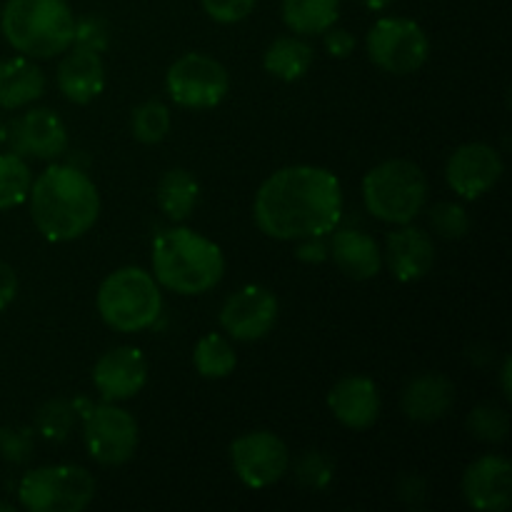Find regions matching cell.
Returning <instances> with one entry per match:
<instances>
[{
  "mask_svg": "<svg viewBox=\"0 0 512 512\" xmlns=\"http://www.w3.org/2000/svg\"><path fill=\"white\" fill-rule=\"evenodd\" d=\"M255 225L273 240L325 238L343 218V188L330 170L290 165L255 193Z\"/></svg>",
  "mask_w": 512,
  "mask_h": 512,
  "instance_id": "cell-1",
  "label": "cell"
},
{
  "mask_svg": "<svg viewBox=\"0 0 512 512\" xmlns=\"http://www.w3.org/2000/svg\"><path fill=\"white\" fill-rule=\"evenodd\" d=\"M30 215L50 243H68L95 225L100 193L93 180L73 165H50L30 185Z\"/></svg>",
  "mask_w": 512,
  "mask_h": 512,
  "instance_id": "cell-2",
  "label": "cell"
},
{
  "mask_svg": "<svg viewBox=\"0 0 512 512\" xmlns=\"http://www.w3.org/2000/svg\"><path fill=\"white\" fill-rule=\"evenodd\" d=\"M225 255L190 228H170L153 243V275L178 295H203L223 280Z\"/></svg>",
  "mask_w": 512,
  "mask_h": 512,
  "instance_id": "cell-3",
  "label": "cell"
},
{
  "mask_svg": "<svg viewBox=\"0 0 512 512\" xmlns=\"http://www.w3.org/2000/svg\"><path fill=\"white\" fill-rule=\"evenodd\" d=\"M0 28L25 58H53L73 45L75 15L65 0H8Z\"/></svg>",
  "mask_w": 512,
  "mask_h": 512,
  "instance_id": "cell-4",
  "label": "cell"
},
{
  "mask_svg": "<svg viewBox=\"0 0 512 512\" xmlns=\"http://www.w3.org/2000/svg\"><path fill=\"white\" fill-rule=\"evenodd\" d=\"M365 208L383 223H413L428 200V178L413 160H385L363 180Z\"/></svg>",
  "mask_w": 512,
  "mask_h": 512,
  "instance_id": "cell-5",
  "label": "cell"
},
{
  "mask_svg": "<svg viewBox=\"0 0 512 512\" xmlns=\"http://www.w3.org/2000/svg\"><path fill=\"white\" fill-rule=\"evenodd\" d=\"M163 310L158 280L143 268H120L98 290V313L118 333L150 328Z\"/></svg>",
  "mask_w": 512,
  "mask_h": 512,
  "instance_id": "cell-6",
  "label": "cell"
},
{
  "mask_svg": "<svg viewBox=\"0 0 512 512\" xmlns=\"http://www.w3.org/2000/svg\"><path fill=\"white\" fill-rule=\"evenodd\" d=\"M95 498V480L80 465H48L25 473L18 500L30 512H80Z\"/></svg>",
  "mask_w": 512,
  "mask_h": 512,
  "instance_id": "cell-7",
  "label": "cell"
},
{
  "mask_svg": "<svg viewBox=\"0 0 512 512\" xmlns=\"http://www.w3.org/2000/svg\"><path fill=\"white\" fill-rule=\"evenodd\" d=\"M368 55L380 70L393 75H410L428 60L430 40L425 30L410 18H380L368 30Z\"/></svg>",
  "mask_w": 512,
  "mask_h": 512,
  "instance_id": "cell-8",
  "label": "cell"
},
{
  "mask_svg": "<svg viewBox=\"0 0 512 512\" xmlns=\"http://www.w3.org/2000/svg\"><path fill=\"white\" fill-rule=\"evenodd\" d=\"M83 440L88 455L100 465L128 463L138 448V423L128 410L113 403H83Z\"/></svg>",
  "mask_w": 512,
  "mask_h": 512,
  "instance_id": "cell-9",
  "label": "cell"
},
{
  "mask_svg": "<svg viewBox=\"0 0 512 512\" xmlns=\"http://www.w3.org/2000/svg\"><path fill=\"white\" fill-rule=\"evenodd\" d=\"M165 88L180 108L205 110L225 100L230 90V75L223 63L203 53H188L170 65Z\"/></svg>",
  "mask_w": 512,
  "mask_h": 512,
  "instance_id": "cell-10",
  "label": "cell"
},
{
  "mask_svg": "<svg viewBox=\"0 0 512 512\" xmlns=\"http://www.w3.org/2000/svg\"><path fill=\"white\" fill-rule=\"evenodd\" d=\"M230 463L240 483L253 490H263L288 473L290 453L278 435L268 430H253L233 440Z\"/></svg>",
  "mask_w": 512,
  "mask_h": 512,
  "instance_id": "cell-11",
  "label": "cell"
},
{
  "mask_svg": "<svg viewBox=\"0 0 512 512\" xmlns=\"http://www.w3.org/2000/svg\"><path fill=\"white\" fill-rule=\"evenodd\" d=\"M278 320V298L263 285H245L225 300L220 325L233 340L253 343L265 338Z\"/></svg>",
  "mask_w": 512,
  "mask_h": 512,
  "instance_id": "cell-12",
  "label": "cell"
},
{
  "mask_svg": "<svg viewBox=\"0 0 512 512\" xmlns=\"http://www.w3.org/2000/svg\"><path fill=\"white\" fill-rule=\"evenodd\" d=\"M503 158L488 143H465L450 155L445 178L463 200H478L503 178Z\"/></svg>",
  "mask_w": 512,
  "mask_h": 512,
  "instance_id": "cell-13",
  "label": "cell"
},
{
  "mask_svg": "<svg viewBox=\"0 0 512 512\" xmlns=\"http://www.w3.org/2000/svg\"><path fill=\"white\" fill-rule=\"evenodd\" d=\"M5 143L10 145V153L20 158L53 160L68 148V130L53 110L33 108L8 125Z\"/></svg>",
  "mask_w": 512,
  "mask_h": 512,
  "instance_id": "cell-14",
  "label": "cell"
},
{
  "mask_svg": "<svg viewBox=\"0 0 512 512\" xmlns=\"http://www.w3.org/2000/svg\"><path fill=\"white\" fill-rule=\"evenodd\" d=\"M93 383L103 400H130L148 383V360L138 348H113L98 358L93 368Z\"/></svg>",
  "mask_w": 512,
  "mask_h": 512,
  "instance_id": "cell-15",
  "label": "cell"
},
{
  "mask_svg": "<svg viewBox=\"0 0 512 512\" xmlns=\"http://www.w3.org/2000/svg\"><path fill=\"white\" fill-rule=\"evenodd\" d=\"M463 498L470 508L503 512L512 503V465L503 455L475 460L463 475Z\"/></svg>",
  "mask_w": 512,
  "mask_h": 512,
  "instance_id": "cell-16",
  "label": "cell"
},
{
  "mask_svg": "<svg viewBox=\"0 0 512 512\" xmlns=\"http://www.w3.org/2000/svg\"><path fill=\"white\" fill-rule=\"evenodd\" d=\"M328 408L345 428L365 430L380 418L383 400H380V390L373 380L365 375H348V378L338 380L328 393Z\"/></svg>",
  "mask_w": 512,
  "mask_h": 512,
  "instance_id": "cell-17",
  "label": "cell"
},
{
  "mask_svg": "<svg viewBox=\"0 0 512 512\" xmlns=\"http://www.w3.org/2000/svg\"><path fill=\"white\" fill-rule=\"evenodd\" d=\"M385 263L400 283H415L425 278L435 265V245L425 230L413 228L410 223L388 235L385 243Z\"/></svg>",
  "mask_w": 512,
  "mask_h": 512,
  "instance_id": "cell-18",
  "label": "cell"
},
{
  "mask_svg": "<svg viewBox=\"0 0 512 512\" xmlns=\"http://www.w3.org/2000/svg\"><path fill=\"white\" fill-rule=\"evenodd\" d=\"M58 88L70 103L85 105L105 88V65L98 50L75 45L58 65Z\"/></svg>",
  "mask_w": 512,
  "mask_h": 512,
  "instance_id": "cell-19",
  "label": "cell"
},
{
  "mask_svg": "<svg viewBox=\"0 0 512 512\" xmlns=\"http://www.w3.org/2000/svg\"><path fill=\"white\" fill-rule=\"evenodd\" d=\"M455 403V385L440 373H420L410 380L400 398L405 418L415 423H435L445 418Z\"/></svg>",
  "mask_w": 512,
  "mask_h": 512,
  "instance_id": "cell-20",
  "label": "cell"
},
{
  "mask_svg": "<svg viewBox=\"0 0 512 512\" xmlns=\"http://www.w3.org/2000/svg\"><path fill=\"white\" fill-rule=\"evenodd\" d=\"M328 253L333 255L335 265L353 280H370L383 268V250L363 230L335 228Z\"/></svg>",
  "mask_w": 512,
  "mask_h": 512,
  "instance_id": "cell-21",
  "label": "cell"
},
{
  "mask_svg": "<svg viewBox=\"0 0 512 512\" xmlns=\"http://www.w3.org/2000/svg\"><path fill=\"white\" fill-rule=\"evenodd\" d=\"M45 90V75L30 58L0 60V108L18 110L35 103Z\"/></svg>",
  "mask_w": 512,
  "mask_h": 512,
  "instance_id": "cell-22",
  "label": "cell"
},
{
  "mask_svg": "<svg viewBox=\"0 0 512 512\" xmlns=\"http://www.w3.org/2000/svg\"><path fill=\"white\" fill-rule=\"evenodd\" d=\"M198 180L193 178V173L183 168H173L160 178L158 183V205L170 220L175 223H183L190 218V213L198 205Z\"/></svg>",
  "mask_w": 512,
  "mask_h": 512,
  "instance_id": "cell-23",
  "label": "cell"
},
{
  "mask_svg": "<svg viewBox=\"0 0 512 512\" xmlns=\"http://www.w3.org/2000/svg\"><path fill=\"white\" fill-rule=\"evenodd\" d=\"M263 65L273 78L293 83L300 80L313 65V48L305 40L293 38H278L263 55Z\"/></svg>",
  "mask_w": 512,
  "mask_h": 512,
  "instance_id": "cell-24",
  "label": "cell"
},
{
  "mask_svg": "<svg viewBox=\"0 0 512 512\" xmlns=\"http://www.w3.org/2000/svg\"><path fill=\"white\" fill-rule=\"evenodd\" d=\"M340 0H283V20L293 33L320 35L333 28Z\"/></svg>",
  "mask_w": 512,
  "mask_h": 512,
  "instance_id": "cell-25",
  "label": "cell"
},
{
  "mask_svg": "<svg viewBox=\"0 0 512 512\" xmlns=\"http://www.w3.org/2000/svg\"><path fill=\"white\" fill-rule=\"evenodd\" d=\"M193 363L195 370H198L203 378L208 380H220L228 378L230 373L238 365V358H235V350L223 335L218 333H208L205 338L198 340L193 353Z\"/></svg>",
  "mask_w": 512,
  "mask_h": 512,
  "instance_id": "cell-26",
  "label": "cell"
},
{
  "mask_svg": "<svg viewBox=\"0 0 512 512\" xmlns=\"http://www.w3.org/2000/svg\"><path fill=\"white\" fill-rule=\"evenodd\" d=\"M33 175L20 155H0V210H10L28 200Z\"/></svg>",
  "mask_w": 512,
  "mask_h": 512,
  "instance_id": "cell-27",
  "label": "cell"
},
{
  "mask_svg": "<svg viewBox=\"0 0 512 512\" xmlns=\"http://www.w3.org/2000/svg\"><path fill=\"white\" fill-rule=\"evenodd\" d=\"M170 123L173 120H170L168 105L160 103V100H148V103L138 105L133 110V118H130L133 138L145 145H155L165 140V135L170 133Z\"/></svg>",
  "mask_w": 512,
  "mask_h": 512,
  "instance_id": "cell-28",
  "label": "cell"
},
{
  "mask_svg": "<svg viewBox=\"0 0 512 512\" xmlns=\"http://www.w3.org/2000/svg\"><path fill=\"white\" fill-rule=\"evenodd\" d=\"M75 425V405L68 400H50L35 415V430L45 440L63 443Z\"/></svg>",
  "mask_w": 512,
  "mask_h": 512,
  "instance_id": "cell-29",
  "label": "cell"
},
{
  "mask_svg": "<svg viewBox=\"0 0 512 512\" xmlns=\"http://www.w3.org/2000/svg\"><path fill=\"white\" fill-rule=\"evenodd\" d=\"M468 430L483 443H503L510 433V418L498 405L483 403L468 415Z\"/></svg>",
  "mask_w": 512,
  "mask_h": 512,
  "instance_id": "cell-30",
  "label": "cell"
},
{
  "mask_svg": "<svg viewBox=\"0 0 512 512\" xmlns=\"http://www.w3.org/2000/svg\"><path fill=\"white\" fill-rule=\"evenodd\" d=\"M295 480L298 485L308 490H323L328 488L330 480L335 475V463L328 453L323 450H305L298 460H295Z\"/></svg>",
  "mask_w": 512,
  "mask_h": 512,
  "instance_id": "cell-31",
  "label": "cell"
},
{
  "mask_svg": "<svg viewBox=\"0 0 512 512\" xmlns=\"http://www.w3.org/2000/svg\"><path fill=\"white\" fill-rule=\"evenodd\" d=\"M430 225L445 240H460L470 230V215L460 203H438L430 208Z\"/></svg>",
  "mask_w": 512,
  "mask_h": 512,
  "instance_id": "cell-32",
  "label": "cell"
},
{
  "mask_svg": "<svg viewBox=\"0 0 512 512\" xmlns=\"http://www.w3.org/2000/svg\"><path fill=\"white\" fill-rule=\"evenodd\" d=\"M33 430L30 428H0V455L8 463H25L33 453Z\"/></svg>",
  "mask_w": 512,
  "mask_h": 512,
  "instance_id": "cell-33",
  "label": "cell"
},
{
  "mask_svg": "<svg viewBox=\"0 0 512 512\" xmlns=\"http://www.w3.org/2000/svg\"><path fill=\"white\" fill-rule=\"evenodd\" d=\"M203 10L215 20V23L233 25L248 18L258 0H200Z\"/></svg>",
  "mask_w": 512,
  "mask_h": 512,
  "instance_id": "cell-34",
  "label": "cell"
},
{
  "mask_svg": "<svg viewBox=\"0 0 512 512\" xmlns=\"http://www.w3.org/2000/svg\"><path fill=\"white\" fill-rule=\"evenodd\" d=\"M75 45H83V48L90 50H103L108 45V30H105L103 20L98 18H85V20H75Z\"/></svg>",
  "mask_w": 512,
  "mask_h": 512,
  "instance_id": "cell-35",
  "label": "cell"
},
{
  "mask_svg": "<svg viewBox=\"0 0 512 512\" xmlns=\"http://www.w3.org/2000/svg\"><path fill=\"white\" fill-rule=\"evenodd\" d=\"M325 50L333 58H348L355 48V38L343 28H328L325 30Z\"/></svg>",
  "mask_w": 512,
  "mask_h": 512,
  "instance_id": "cell-36",
  "label": "cell"
},
{
  "mask_svg": "<svg viewBox=\"0 0 512 512\" xmlns=\"http://www.w3.org/2000/svg\"><path fill=\"white\" fill-rule=\"evenodd\" d=\"M295 255H298V260H303V263H323L330 253L323 238H303L300 240L298 250H295Z\"/></svg>",
  "mask_w": 512,
  "mask_h": 512,
  "instance_id": "cell-37",
  "label": "cell"
},
{
  "mask_svg": "<svg viewBox=\"0 0 512 512\" xmlns=\"http://www.w3.org/2000/svg\"><path fill=\"white\" fill-rule=\"evenodd\" d=\"M18 295V275L8 263H0V310L8 308Z\"/></svg>",
  "mask_w": 512,
  "mask_h": 512,
  "instance_id": "cell-38",
  "label": "cell"
},
{
  "mask_svg": "<svg viewBox=\"0 0 512 512\" xmlns=\"http://www.w3.org/2000/svg\"><path fill=\"white\" fill-rule=\"evenodd\" d=\"M398 490H400V498H403L408 505H413V508H418V505L423 503L425 483L418 478V475H405V478L400 480Z\"/></svg>",
  "mask_w": 512,
  "mask_h": 512,
  "instance_id": "cell-39",
  "label": "cell"
},
{
  "mask_svg": "<svg viewBox=\"0 0 512 512\" xmlns=\"http://www.w3.org/2000/svg\"><path fill=\"white\" fill-rule=\"evenodd\" d=\"M500 373H503V395L510 400L512 398V393H510V358H505L503 370H500Z\"/></svg>",
  "mask_w": 512,
  "mask_h": 512,
  "instance_id": "cell-40",
  "label": "cell"
},
{
  "mask_svg": "<svg viewBox=\"0 0 512 512\" xmlns=\"http://www.w3.org/2000/svg\"><path fill=\"white\" fill-rule=\"evenodd\" d=\"M360 3H363L368 10H373V13H380V10L388 8L393 0H360Z\"/></svg>",
  "mask_w": 512,
  "mask_h": 512,
  "instance_id": "cell-41",
  "label": "cell"
},
{
  "mask_svg": "<svg viewBox=\"0 0 512 512\" xmlns=\"http://www.w3.org/2000/svg\"><path fill=\"white\" fill-rule=\"evenodd\" d=\"M5 138H8V125H5L3 120H0V145L5 143Z\"/></svg>",
  "mask_w": 512,
  "mask_h": 512,
  "instance_id": "cell-42",
  "label": "cell"
},
{
  "mask_svg": "<svg viewBox=\"0 0 512 512\" xmlns=\"http://www.w3.org/2000/svg\"><path fill=\"white\" fill-rule=\"evenodd\" d=\"M0 512H13V508H10V505H5V503H0Z\"/></svg>",
  "mask_w": 512,
  "mask_h": 512,
  "instance_id": "cell-43",
  "label": "cell"
}]
</instances>
